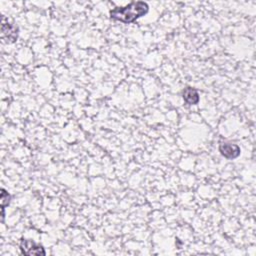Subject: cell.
Returning <instances> with one entry per match:
<instances>
[{
    "label": "cell",
    "instance_id": "cell-4",
    "mask_svg": "<svg viewBox=\"0 0 256 256\" xmlns=\"http://www.w3.org/2000/svg\"><path fill=\"white\" fill-rule=\"evenodd\" d=\"M219 151L225 158L234 159V158H237L240 155L241 149L236 144L221 143L219 145Z\"/></svg>",
    "mask_w": 256,
    "mask_h": 256
},
{
    "label": "cell",
    "instance_id": "cell-2",
    "mask_svg": "<svg viewBox=\"0 0 256 256\" xmlns=\"http://www.w3.org/2000/svg\"><path fill=\"white\" fill-rule=\"evenodd\" d=\"M20 250H21V252H22V254L27 255V256H32V255L44 256L46 254L43 246H41V245L35 243L32 240L24 239V238L21 239Z\"/></svg>",
    "mask_w": 256,
    "mask_h": 256
},
{
    "label": "cell",
    "instance_id": "cell-3",
    "mask_svg": "<svg viewBox=\"0 0 256 256\" xmlns=\"http://www.w3.org/2000/svg\"><path fill=\"white\" fill-rule=\"evenodd\" d=\"M1 38L6 43H14L18 38V28L10 24L5 16L1 20Z\"/></svg>",
    "mask_w": 256,
    "mask_h": 256
},
{
    "label": "cell",
    "instance_id": "cell-6",
    "mask_svg": "<svg viewBox=\"0 0 256 256\" xmlns=\"http://www.w3.org/2000/svg\"><path fill=\"white\" fill-rule=\"evenodd\" d=\"M10 194L8 193V192L5 190V189H1V210H2V213H1V216H2V220L4 218V209H5V206H7L10 202Z\"/></svg>",
    "mask_w": 256,
    "mask_h": 256
},
{
    "label": "cell",
    "instance_id": "cell-5",
    "mask_svg": "<svg viewBox=\"0 0 256 256\" xmlns=\"http://www.w3.org/2000/svg\"><path fill=\"white\" fill-rule=\"evenodd\" d=\"M183 99L187 104L190 105H195L199 102V94L198 92L194 89V88H191V87H187L185 88V90L183 91Z\"/></svg>",
    "mask_w": 256,
    "mask_h": 256
},
{
    "label": "cell",
    "instance_id": "cell-1",
    "mask_svg": "<svg viewBox=\"0 0 256 256\" xmlns=\"http://www.w3.org/2000/svg\"><path fill=\"white\" fill-rule=\"evenodd\" d=\"M148 10L149 6L145 2H132L124 7L114 8L110 11V17L123 23H132L138 18L144 16Z\"/></svg>",
    "mask_w": 256,
    "mask_h": 256
}]
</instances>
